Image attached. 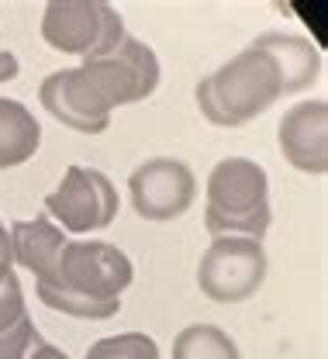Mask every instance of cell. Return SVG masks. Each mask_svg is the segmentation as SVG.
I'll list each match as a JSON object with an SVG mask.
<instances>
[{
    "label": "cell",
    "instance_id": "obj_1",
    "mask_svg": "<svg viewBox=\"0 0 328 359\" xmlns=\"http://www.w3.org/2000/svg\"><path fill=\"white\" fill-rule=\"evenodd\" d=\"M159 76L163 69L152 45L125 35L107 55L48 73L39 87V100L59 125L80 135H100L107 132L114 107L152 97Z\"/></svg>",
    "mask_w": 328,
    "mask_h": 359
},
{
    "label": "cell",
    "instance_id": "obj_2",
    "mask_svg": "<svg viewBox=\"0 0 328 359\" xmlns=\"http://www.w3.org/2000/svg\"><path fill=\"white\" fill-rule=\"evenodd\" d=\"M135 266L111 242H66L48 276L35 280L39 301L69 318L104 321L121 311V294L132 287Z\"/></svg>",
    "mask_w": 328,
    "mask_h": 359
},
{
    "label": "cell",
    "instance_id": "obj_3",
    "mask_svg": "<svg viewBox=\"0 0 328 359\" xmlns=\"http://www.w3.org/2000/svg\"><path fill=\"white\" fill-rule=\"evenodd\" d=\"M280 97V73L273 59L256 45H245L238 55H232L225 66H218L193 87L197 111L218 128H242L256 121Z\"/></svg>",
    "mask_w": 328,
    "mask_h": 359
},
{
    "label": "cell",
    "instance_id": "obj_4",
    "mask_svg": "<svg viewBox=\"0 0 328 359\" xmlns=\"http://www.w3.org/2000/svg\"><path fill=\"white\" fill-rule=\"evenodd\" d=\"M273 222L270 211V177L256 159L228 156L207 177V204H204V228L211 238L238 235L263 242Z\"/></svg>",
    "mask_w": 328,
    "mask_h": 359
},
{
    "label": "cell",
    "instance_id": "obj_5",
    "mask_svg": "<svg viewBox=\"0 0 328 359\" xmlns=\"http://www.w3.org/2000/svg\"><path fill=\"white\" fill-rule=\"evenodd\" d=\"M266 273H270V259L263 242L221 235L211 238V245L197 263V287L214 304H242L259 294Z\"/></svg>",
    "mask_w": 328,
    "mask_h": 359
},
{
    "label": "cell",
    "instance_id": "obj_6",
    "mask_svg": "<svg viewBox=\"0 0 328 359\" xmlns=\"http://www.w3.org/2000/svg\"><path fill=\"white\" fill-rule=\"evenodd\" d=\"M125 35V18L104 0H52L42 14V39L83 62L107 55Z\"/></svg>",
    "mask_w": 328,
    "mask_h": 359
},
{
    "label": "cell",
    "instance_id": "obj_7",
    "mask_svg": "<svg viewBox=\"0 0 328 359\" xmlns=\"http://www.w3.org/2000/svg\"><path fill=\"white\" fill-rule=\"evenodd\" d=\"M118 208H121V197L111 177L94 166H80V163H73L62 173L59 187L46 197L48 218H55L62 231H76V235L107 228L118 218Z\"/></svg>",
    "mask_w": 328,
    "mask_h": 359
},
{
    "label": "cell",
    "instance_id": "obj_8",
    "mask_svg": "<svg viewBox=\"0 0 328 359\" xmlns=\"http://www.w3.org/2000/svg\"><path fill=\"white\" fill-rule=\"evenodd\" d=\"M128 197L135 215L145 222H173L184 218L197 197V177L184 159L152 156L128 177Z\"/></svg>",
    "mask_w": 328,
    "mask_h": 359
},
{
    "label": "cell",
    "instance_id": "obj_9",
    "mask_svg": "<svg viewBox=\"0 0 328 359\" xmlns=\"http://www.w3.org/2000/svg\"><path fill=\"white\" fill-rule=\"evenodd\" d=\"M280 152L283 159L311 177H325L328 170V104L301 100L280 118Z\"/></svg>",
    "mask_w": 328,
    "mask_h": 359
},
{
    "label": "cell",
    "instance_id": "obj_10",
    "mask_svg": "<svg viewBox=\"0 0 328 359\" xmlns=\"http://www.w3.org/2000/svg\"><path fill=\"white\" fill-rule=\"evenodd\" d=\"M252 45L273 59V66L280 73L283 97L308 90L318 80V73H322V52H318V45L311 42L308 35H297V32H263V35L252 39Z\"/></svg>",
    "mask_w": 328,
    "mask_h": 359
},
{
    "label": "cell",
    "instance_id": "obj_11",
    "mask_svg": "<svg viewBox=\"0 0 328 359\" xmlns=\"http://www.w3.org/2000/svg\"><path fill=\"white\" fill-rule=\"evenodd\" d=\"M11 249H14V266L28 269V273H35V280H42L52 273L59 252L66 249V231L48 215H39L32 222H14L11 224Z\"/></svg>",
    "mask_w": 328,
    "mask_h": 359
},
{
    "label": "cell",
    "instance_id": "obj_12",
    "mask_svg": "<svg viewBox=\"0 0 328 359\" xmlns=\"http://www.w3.org/2000/svg\"><path fill=\"white\" fill-rule=\"evenodd\" d=\"M42 145L39 118L14 97H0V170L28 163Z\"/></svg>",
    "mask_w": 328,
    "mask_h": 359
},
{
    "label": "cell",
    "instance_id": "obj_13",
    "mask_svg": "<svg viewBox=\"0 0 328 359\" xmlns=\"http://www.w3.org/2000/svg\"><path fill=\"white\" fill-rule=\"evenodd\" d=\"M173 359H242L238 346L218 325H187L173 339Z\"/></svg>",
    "mask_w": 328,
    "mask_h": 359
},
{
    "label": "cell",
    "instance_id": "obj_14",
    "mask_svg": "<svg viewBox=\"0 0 328 359\" xmlns=\"http://www.w3.org/2000/svg\"><path fill=\"white\" fill-rule=\"evenodd\" d=\"M87 359H159V346L145 332H121L94 342L87 349Z\"/></svg>",
    "mask_w": 328,
    "mask_h": 359
},
{
    "label": "cell",
    "instance_id": "obj_15",
    "mask_svg": "<svg viewBox=\"0 0 328 359\" xmlns=\"http://www.w3.org/2000/svg\"><path fill=\"white\" fill-rule=\"evenodd\" d=\"M42 342H46V339H42V332L35 328V321H32V314H28V318H21L14 328L0 332V359H28Z\"/></svg>",
    "mask_w": 328,
    "mask_h": 359
},
{
    "label": "cell",
    "instance_id": "obj_16",
    "mask_svg": "<svg viewBox=\"0 0 328 359\" xmlns=\"http://www.w3.org/2000/svg\"><path fill=\"white\" fill-rule=\"evenodd\" d=\"M21 318H28V304H25V290H21V280L11 273L4 283H0V332L14 328Z\"/></svg>",
    "mask_w": 328,
    "mask_h": 359
},
{
    "label": "cell",
    "instance_id": "obj_17",
    "mask_svg": "<svg viewBox=\"0 0 328 359\" xmlns=\"http://www.w3.org/2000/svg\"><path fill=\"white\" fill-rule=\"evenodd\" d=\"M14 273V249H11V231L0 222V283Z\"/></svg>",
    "mask_w": 328,
    "mask_h": 359
},
{
    "label": "cell",
    "instance_id": "obj_18",
    "mask_svg": "<svg viewBox=\"0 0 328 359\" xmlns=\"http://www.w3.org/2000/svg\"><path fill=\"white\" fill-rule=\"evenodd\" d=\"M18 55L14 52H7V48H0V83H7V80H14L18 76Z\"/></svg>",
    "mask_w": 328,
    "mask_h": 359
},
{
    "label": "cell",
    "instance_id": "obj_19",
    "mask_svg": "<svg viewBox=\"0 0 328 359\" xmlns=\"http://www.w3.org/2000/svg\"><path fill=\"white\" fill-rule=\"evenodd\" d=\"M28 359H69V356H66L59 346H48V342H42V346H39V349H35Z\"/></svg>",
    "mask_w": 328,
    "mask_h": 359
}]
</instances>
